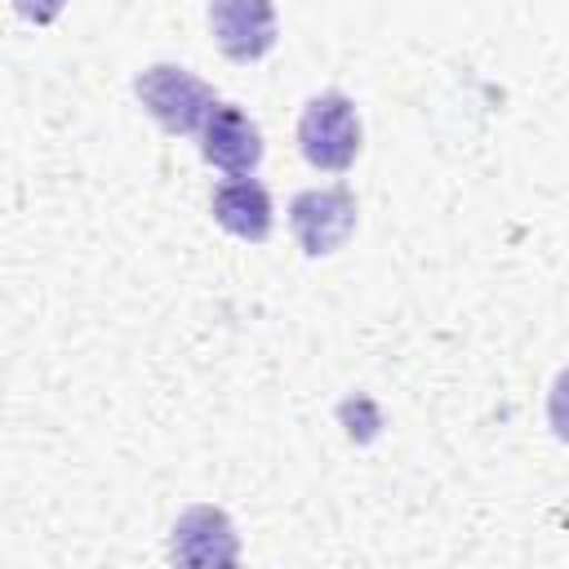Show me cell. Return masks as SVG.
<instances>
[{
  "label": "cell",
  "instance_id": "1",
  "mask_svg": "<svg viewBox=\"0 0 569 569\" xmlns=\"http://www.w3.org/2000/svg\"><path fill=\"white\" fill-rule=\"evenodd\" d=\"M133 93L142 102V111L173 138L182 133H200V124L209 120V111L218 107L213 84H204L196 71L178 67V62H151L138 71Z\"/></svg>",
  "mask_w": 569,
  "mask_h": 569
},
{
  "label": "cell",
  "instance_id": "2",
  "mask_svg": "<svg viewBox=\"0 0 569 569\" xmlns=\"http://www.w3.org/2000/svg\"><path fill=\"white\" fill-rule=\"evenodd\" d=\"M298 151L320 173H347L360 156V116L356 102L338 89L316 93L298 116Z\"/></svg>",
  "mask_w": 569,
  "mask_h": 569
},
{
  "label": "cell",
  "instance_id": "3",
  "mask_svg": "<svg viewBox=\"0 0 569 569\" xmlns=\"http://www.w3.org/2000/svg\"><path fill=\"white\" fill-rule=\"evenodd\" d=\"M289 231L307 258L342 249L356 231V196L347 187H311L289 200Z\"/></svg>",
  "mask_w": 569,
  "mask_h": 569
},
{
  "label": "cell",
  "instance_id": "4",
  "mask_svg": "<svg viewBox=\"0 0 569 569\" xmlns=\"http://www.w3.org/2000/svg\"><path fill=\"white\" fill-rule=\"evenodd\" d=\"M209 36L222 58L249 67L276 49V4L271 0H209Z\"/></svg>",
  "mask_w": 569,
  "mask_h": 569
},
{
  "label": "cell",
  "instance_id": "5",
  "mask_svg": "<svg viewBox=\"0 0 569 569\" xmlns=\"http://www.w3.org/2000/svg\"><path fill=\"white\" fill-rule=\"evenodd\" d=\"M200 156H204V164L222 169L227 178L253 173L262 160V129L249 120L244 107L218 102L209 111V120L200 124Z\"/></svg>",
  "mask_w": 569,
  "mask_h": 569
},
{
  "label": "cell",
  "instance_id": "6",
  "mask_svg": "<svg viewBox=\"0 0 569 569\" xmlns=\"http://www.w3.org/2000/svg\"><path fill=\"white\" fill-rule=\"evenodd\" d=\"M169 560L178 565H236L240 538L227 511L218 507H187L169 529Z\"/></svg>",
  "mask_w": 569,
  "mask_h": 569
},
{
  "label": "cell",
  "instance_id": "7",
  "mask_svg": "<svg viewBox=\"0 0 569 569\" xmlns=\"http://www.w3.org/2000/svg\"><path fill=\"white\" fill-rule=\"evenodd\" d=\"M209 209H213V222L227 236L249 240V244H262L271 236V222H276L271 218V191L249 173H236V178L218 182Z\"/></svg>",
  "mask_w": 569,
  "mask_h": 569
},
{
  "label": "cell",
  "instance_id": "8",
  "mask_svg": "<svg viewBox=\"0 0 569 569\" xmlns=\"http://www.w3.org/2000/svg\"><path fill=\"white\" fill-rule=\"evenodd\" d=\"M338 418L347 422V436L351 440H373L378 436V427H382V413H378V405L369 400V396H351V400H342L338 405Z\"/></svg>",
  "mask_w": 569,
  "mask_h": 569
},
{
  "label": "cell",
  "instance_id": "9",
  "mask_svg": "<svg viewBox=\"0 0 569 569\" xmlns=\"http://www.w3.org/2000/svg\"><path fill=\"white\" fill-rule=\"evenodd\" d=\"M547 422H551V436L569 445V365L556 373V382L547 391Z\"/></svg>",
  "mask_w": 569,
  "mask_h": 569
},
{
  "label": "cell",
  "instance_id": "10",
  "mask_svg": "<svg viewBox=\"0 0 569 569\" xmlns=\"http://www.w3.org/2000/svg\"><path fill=\"white\" fill-rule=\"evenodd\" d=\"M62 4H67V0H13L18 18L31 22V27H49V22L62 13Z\"/></svg>",
  "mask_w": 569,
  "mask_h": 569
}]
</instances>
